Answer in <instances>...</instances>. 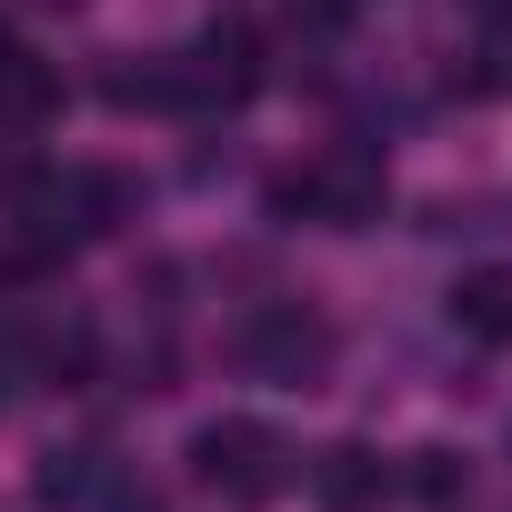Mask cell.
<instances>
[{"label":"cell","mask_w":512,"mask_h":512,"mask_svg":"<svg viewBox=\"0 0 512 512\" xmlns=\"http://www.w3.org/2000/svg\"><path fill=\"white\" fill-rule=\"evenodd\" d=\"M191 462H201V482H211V492H231V502H272L292 452H282L262 422H211V432L191 442Z\"/></svg>","instance_id":"obj_1"},{"label":"cell","mask_w":512,"mask_h":512,"mask_svg":"<svg viewBox=\"0 0 512 512\" xmlns=\"http://www.w3.org/2000/svg\"><path fill=\"white\" fill-rule=\"evenodd\" d=\"M282 211H312V221L352 231V221H372V211H382V171H372V161H332V171H302V181H282Z\"/></svg>","instance_id":"obj_2"},{"label":"cell","mask_w":512,"mask_h":512,"mask_svg":"<svg viewBox=\"0 0 512 512\" xmlns=\"http://www.w3.org/2000/svg\"><path fill=\"white\" fill-rule=\"evenodd\" d=\"M322 352H332V332L312 322V312H262V322H251V362H262V372H322Z\"/></svg>","instance_id":"obj_3"},{"label":"cell","mask_w":512,"mask_h":512,"mask_svg":"<svg viewBox=\"0 0 512 512\" xmlns=\"http://www.w3.org/2000/svg\"><path fill=\"white\" fill-rule=\"evenodd\" d=\"M452 322H462V332H482V342H502V332H512V272H462Z\"/></svg>","instance_id":"obj_4"},{"label":"cell","mask_w":512,"mask_h":512,"mask_svg":"<svg viewBox=\"0 0 512 512\" xmlns=\"http://www.w3.org/2000/svg\"><path fill=\"white\" fill-rule=\"evenodd\" d=\"M61 91H51V71L31 61V51H0V111H11V121H41Z\"/></svg>","instance_id":"obj_5"},{"label":"cell","mask_w":512,"mask_h":512,"mask_svg":"<svg viewBox=\"0 0 512 512\" xmlns=\"http://www.w3.org/2000/svg\"><path fill=\"white\" fill-rule=\"evenodd\" d=\"M382 492V462L372 452H322V502L332 512H352V502H372Z\"/></svg>","instance_id":"obj_6"},{"label":"cell","mask_w":512,"mask_h":512,"mask_svg":"<svg viewBox=\"0 0 512 512\" xmlns=\"http://www.w3.org/2000/svg\"><path fill=\"white\" fill-rule=\"evenodd\" d=\"M81 482H91V452H61V462H51V472H41V502H71V492H81Z\"/></svg>","instance_id":"obj_7"},{"label":"cell","mask_w":512,"mask_h":512,"mask_svg":"<svg viewBox=\"0 0 512 512\" xmlns=\"http://www.w3.org/2000/svg\"><path fill=\"white\" fill-rule=\"evenodd\" d=\"M412 482H422V492H432V502H442V492H452V482H462V462H452V452H422V472H412Z\"/></svg>","instance_id":"obj_8"},{"label":"cell","mask_w":512,"mask_h":512,"mask_svg":"<svg viewBox=\"0 0 512 512\" xmlns=\"http://www.w3.org/2000/svg\"><path fill=\"white\" fill-rule=\"evenodd\" d=\"M111 512H161V502L151 492H111Z\"/></svg>","instance_id":"obj_9"}]
</instances>
